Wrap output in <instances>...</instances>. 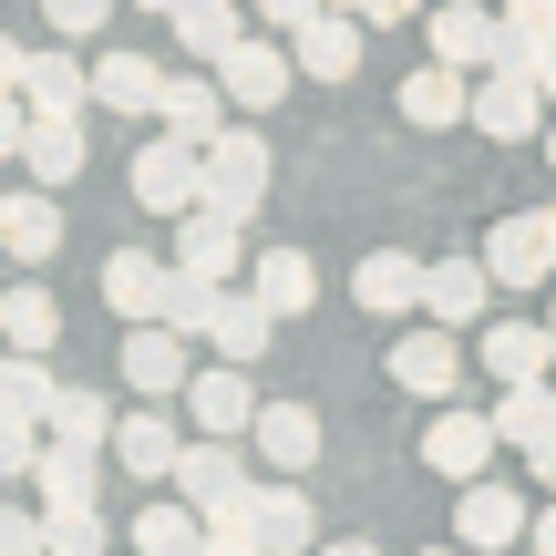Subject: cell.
Instances as JSON below:
<instances>
[{"label": "cell", "instance_id": "1", "mask_svg": "<svg viewBox=\"0 0 556 556\" xmlns=\"http://www.w3.org/2000/svg\"><path fill=\"white\" fill-rule=\"evenodd\" d=\"M176 495L197 505L206 526H248L258 484H248V454H238L227 433H197V443H186V464H176Z\"/></svg>", "mask_w": 556, "mask_h": 556}, {"label": "cell", "instance_id": "2", "mask_svg": "<svg viewBox=\"0 0 556 556\" xmlns=\"http://www.w3.org/2000/svg\"><path fill=\"white\" fill-rule=\"evenodd\" d=\"M124 186H135L144 217H197V206H206V144L155 135V144L135 155V176H124Z\"/></svg>", "mask_w": 556, "mask_h": 556}, {"label": "cell", "instance_id": "3", "mask_svg": "<svg viewBox=\"0 0 556 556\" xmlns=\"http://www.w3.org/2000/svg\"><path fill=\"white\" fill-rule=\"evenodd\" d=\"M124 381H135L144 402H176L186 381H197V340L176 330V319H135V330H124V361H114Z\"/></svg>", "mask_w": 556, "mask_h": 556}, {"label": "cell", "instance_id": "4", "mask_svg": "<svg viewBox=\"0 0 556 556\" xmlns=\"http://www.w3.org/2000/svg\"><path fill=\"white\" fill-rule=\"evenodd\" d=\"M536 124H546V83H536V62H495V73L475 83V135L526 144Z\"/></svg>", "mask_w": 556, "mask_h": 556}, {"label": "cell", "instance_id": "5", "mask_svg": "<svg viewBox=\"0 0 556 556\" xmlns=\"http://www.w3.org/2000/svg\"><path fill=\"white\" fill-rule=\"evenodd\" d=\"M454 536L484 546V556H516V546H536V526H526V495H516V484L475 475V484L454 495Z\"/></svg>", "mask_w": 556, "mask_h": 556}, {"label": "cell", "instance_id": "6", "mask_svg": "<svg viewBox=\"0 0 556 556\" xmlns=\"http://www.w3.org/2000/svg\"><path fill=\"white\" fill-rule=\"evenodd\" d=\"M206 206H227V217H258L268 206V144L248 135V124H227V135L206 144Z\"/></svg>", "mask_w": 556, "mask_h": 556}, {"label": "cell", "instance_id": "7", "mask_svg": "<svg viewBox=\"0 0 556 556\" xmlns=\"http://www.w3.org/2000/svg\"><path fill=\"white\" fill-rule=\"evenodd\" d=\"M0 83H11L21 103H31V114H83V103H93V73H83L73 52H0Z\"/></svg>", "mask_w": 556, "mask_h": 556}, {"label": "cell", "instance_id": "8", "mask_svg": "<svg viewBox=\"0 0 556 556\" xmlns=\"http://www.w3.org/2000/svg\"><path fill=\"white\" fill-rule=\"evenodd\" d=\"M381 371H392L413 402H454L464 351H454V330H443V319H422V330H402V340H392V361H381Z\"/></svg>", "mask_w": 556, "mask_h": 556}, {"label": "cell", "instance_id": "9", "mask_svg": "<svg viewBox=\"0 0 556 556\" xmlns=\"http://www.w3.org/2000/svg\"><path fill=\"white\" fill-rule=\"evenodd\" d=\"M433 62L495 73V62H505V11H495V0H443V11H433Z\"/></svg>", "mask_w": 556, "mask_h": 556}, {"label": "cell", "instance_id": "10", "mask_svg": "<svg viewBox=\"0 0 556 556\" xmlns=\"http://www.w3.org/2000/svg\"><path fill=\"white\" fill-rule=\"evenodd\" d=\"M361 41H371V21H361V11H309L289 31V52H299V73H309V83H351L361 73Z\"/></svg>", "mask_w": 556, "mask_h": 556}, {"label": "cell", "instance_id": "11", "mask_svg": "<svg viewBox=\"0 0 556 556\" xmlns=\"http://www.w3.org/2000/svg\"><path fill=\"white\" fill-rule=\"evenodd\" d=\"M186 413H197V433H227V443H238V433H258L268 402L248 392V361H217V371L186 381Z\"/></svg>", "mask_w": 556, "mask_h": 556}, {"label": "cell", "instance_id": "12", "mask_svg": "<svg viewBox=\"0 0 556 556\" xmlns=\"http://www.w3.org/2000/svg\"><path fill=\"white\" fill-rule=\"evenodd\" d=\"M495 454H505V433H495V413H443L433 433H422V464H433V475H454V484H475V475H495Z\"/></svg>", "mask_w": 556, "mask_h": 556}, {"label": "cell", "instance_id": "13", "mask_svg": "<svg viewBox=\"0 0 556 556\" xmlns=\"http://www.w3.org/2000/svg\"><path fill=\"white\" fill-rule=\"evenodd\" d=\"M217 83H227V103H238V114H268V103L299 83V52H278V41H258V31H248L238 52L217 62Z\"/></svg>", "mask_w": 556, "mask_h": 556}, {"label": "cell", "instance_id": "14", "mask_svg": "<svg viewBox=\"0 0 556 556\" xmlns=\"http://www.w3.org/2000/svg\"><path fill=\"white\" fill-rule=\"evenodd\" d=\"M422 289H433V268L402 258V248H371V258L351 268V299H361L371 319H413V309H422Z\"/></svg>", "mask_w": 556, "mask_h": 556}, {"label": "cell", "instance_id": "15", "mask_svg": "<svg viewBox=\"0 0 556 556\" xmlns=\"http://www.w3.org/2000/svg\"><path fill=\"white\" fill-rule=\"evenodd\" d=\"M484 371H495V392L505 381H556V319H495L484 330Z\"/></svg>", "mask_w": 556, "mask_h": 556}, {"label": "cell", "instance_id": "16", "mask_svg": "<svg viewBox=\"0 0 556 556\" xmlns=\"http://www.w3.org/2000/svg\"><path fill=\"white\" fill-rule=\"evenodd\" d=\"M484 309H495V268H484V258H433V289H422V319H443V330H475Z\"/></svg>", "mask_w": 556, "mask_h": 556}, {"label": "cell", "instance_id": "17", "mask_svg": "<svg viewBox=\"0 0 556 556\" xmlns=\"http://www.w3.org/2000/svg\"><path fill=\"white\" fill-rule=\"evenodd\" d=\"M248 454H258L268 475H309V464H319V413H309V402H268L258 433H248Z\"/></svg>", "mask_w": 556, "mask_h": 556}, {"label": "cell", "instance_id": "18", "mask_svg": "<svg viewBox=\"0 0 556 556\" xmlns=\"http://www.w3.org/2000/svg\"><path fill=\"white\" fill-rule=\"evenodd\" d=\"M248 526H258V546H268V556H309V546H319V516H309V495H299V475L258 484Z\"/></svg>", "mask_w": 556, "mask_h": 556}, {"label": "cell", "instance_id": "19", "mask_svg": "<svg viewBox=\"0 0 556 556\" xmlns=\"http://www.w3.org/2000/svg\"><path fill=\"white\" fill-rule=\"evenodd\" d=\"M93 103H103V114L155 124V114H165V73H155L144 52H103V62H93Z\"/></svg>", "mask_w": 556, "mask_h": 556}, {"label": "cell", "instance_id": "20", "mask_svg": "<svg viewBox=\"0 0 556 556\" xmlns=\"http://www.w3.org/2000/svg\"><path fill=\"white\" fill-rule=\"evenodd\" d=\"M114 464H124V475H144V484H176L186 433H176L165 413H124V422H114Z\"/></svg>", "mask_w": 556, "mask_h": 556}, {"label": "cell", "instance_id": "21", "mask_svg": "<svg viewBox=\"0 0 556 556\" xmlns=\"http://www.w3.org/2000/svg\"><path fill=\"white\" fill-rule=\"evenodd\" d=\"M103 299H114L124 319H165V299H176V268L144 258V248H114V258H103Z\"/></svg>", "mask_w": 556, "mask_h": 556}, {"label": "cell", "instance_id": "22", "mask_svg": "<svg viewBox=\"0 0 556 556\" xmlns=\"http://www.w3.org/2000/svg\"><path fill=\"white\" fill-rule=\"evenodd\" d=\"M402 124H475V83H464V62H422V73H402Z\"/></svg>", "mask_w": 556, "mask_h": 556}, {"label": "cell", "instance_id": "23", "mask_svg": "<svg viewBox=\"0 0 556 556\" xmlns=\"http://www.w3.org/2000/svg\"><path fill=\"white\" fill-rule=\"evenodd\" d=\"M0 248H11L21 268H41L62 248V206H52V186H21V197H0Z\"/></svg>", "mask_w": 556, "mask_h": 556}, {"label": "cell", "instance_id": "24", "mask_svg": "<svg viewBox=\"0 0 556 556\" xmlns=\"http://www.w3.org/2000/svg\"><path fill=\"white\" fill-rule=\"evenodd\" d=\"M21 165H31V186H73L83 165H93V135H83V114H41L31 144H21Z\"/></svg>", "mask_w": 556, "mask_h": 556}, {"label": "cell", "instance_id": "25", "mask_svg": "<svg viewBox=\"0 0 556 556\" xmlns=\"http://www.w3.org/2000/svg\"><path fill=\"white\" fill-rule=\"evenodd\" d=\"M238 227H248V217H227V206L176 217V268H197V278H238Z\"/></svg>", "mask_w": 556, "mask_h": 556}, {"label": "cell", "instance_id": "26", "mask_svg": "<svg viewBox=\"0 0 556 556\" xmlns=\"http://www.w3.org/2000/svg\"><path fill=\"white\" fill-rule=\"evenodd\" d=\"M484 268H495V289H546V278H556L546 227H536V217H505L495 238H484Z\"/></svg>", "mask_w": 556, "mask_h": 556}, {"label": "cell", "instance_id": "27", "mask_svg": "<svg viewBox=\"0 0 556 556\" xmlns=\"http://www.w3.org/2000/svg\"><path fill=\"white\" fill-rule=\"evenodd\" d=\"M165 31H176V52L227 62V52L248 41V21H238V0H176V11H165Z\"/></svg>", "mask_w": 556, "mask_h": 556}, {"label": "cell", "instance_id": "28", "mask_svg": "<svg viewBox=\"0 0 556 556\" xmlns=\"http://www.w3.org/2000/svg\"><path fill=\"white\" fill-rule=\"evenodd\" d=\"M206 536H217V526H206L186 495H155L135 516V556H206Z\"/></svg>", "mask_w": 556, "mask_h": 556}, {"label": "cell", "instance_id": "29", "mask_svg": "<svg viewBox=\"0 0 556 556\" xmlns=\"http://www.w3.org/2000/svg\"><path fill=\"white\" fill-rule=\"evenodd\" d=\"M227 114H238V103H227V83H197V73H186V83H165V135H186V144H217L227 135Z\"/></svg>", "mask_w": 556, "mask_h": 556}, {"label": "cell", "instance_id": "30", "mask_svg": "<svg viewBox=\"0 0 556 556\" xmlns=\"http://www.w3.org/2000/svg\"><path fill=\"white\" fill-rule=\"evenodd\" d=\"M52 402H62V381H52V361H41V351H11V361H0V422H41V433H52Z\"/></svg>", "mask_w": 556, "mask_h": 556}, {"label": "cell", "instance_id": "31", "mask_svg": "<svg viewBox=\"0 0 556 556\" xmlns=\"http://www.w3.org/2000/svg\"><path fill=\"white\" fill-rule=\"evenodd\" d=\"M495 433H505V454H536L556 433V381H505L495 392Z\"/></svg>", "mask_w": 556, "mask_h": 556}, {"label": "cell", "instance_id": "32", "mask_svg": "<svg viewBox=\"0 0 556 556\" xmlns=\"http://www.w3.org/2000/svg\"><path fill=\"white\" fill-rule=\"evenodd\" d=\"M268 340H278V309L258 289H227V319H217V361H248V371H258L268 361Z\"/></svg>", "mask_w": 556, "mask_h": 556}, {"label": "cell", "instance_id": "33", "mask_svg": "<svg viewBox=\"0 0 556 556\" xmlns=\"http://www.w3.org/2000/svg\"><path fill=\"white\" fill-rule=\"evenodd\" d=\"M114 402H103V392H62L52 402V443H73V454H114Z\"/></svg>", "mask_w": 556, "mask_h": 556}, {"label": "cell", "instance_id": "34", "mask_svg": "<svg viewBox=\"0 0 556 556\" xmlns=\"http://www.w3.org/2000/svg\"><path fill=\"white\" fill-rule=\"evenodd\" d=\"M248 289H258V299H268L278 319H299V309H309V299H319V268L299 258V248H268V258H258V278H248Z\"/></svg>", "mask_w": 556, "mask_h": 556}, {"label": "cell", "instance_id": "35", "mask_svg": "<svg viewBox=\"0 0 556 556\" xmlns=\"http://www.w3.org/2000/svg\"><path fill=\"white\" fill-rule=\"evenodd\" d=\"M31 484H41V516H73V505H93V454H73V443H52Z\"/></svg>", "mask_w": 556, "mask_h": 556}, {"label": "cell", "instance_id": "36", "mask_svg": "<svg viewBox=\"0 0 556 556\" xmlns=\"http://www.w3.org/2000/svg\"><path fill=\"white\" fill-rule=\"evenodd\" d=\"M165 319H176L186 340H217V319H227V278H197V268H176V299H165Z\"/></svg>", "mask_w": 556, "mask_h": 556}, {"label": "cell", "instance_id": "37", "mask_svg": "<svg viewBox=\"0 0 556 556\" xmlns=\"http://www.w3.org/2000/svg\"><path fill=\"white\" fill-rule=\"evenodd\" d=\"M0 319H11V351H52V330H62V309H52V289H0Z\"/></svg>", "mask_w": 556, "mask_h": 556}, {"label": "cell", "instance_id": "38", "mask_svg": "<svg viewBox=\"0 0 556 556\" xmlns=\"http://www.w3.org/2000/svg\"><path fill=\"white\" fill-rule=\"evenodd\" d=\"M0 556H52V516L41 505H11L0 516Z\"/></svg>", "mask_w": 556, "mask_h": 556}, {"label": "cell", "instance_id": "39", "mask_svg": "<svg viewBox=\"0 0 556 556\" xmlns=\"http://www.w3.org/2000/svg\"><path fill=\"white\" fill-rule=\"evenodd\" d=\"M41 21H52L62 41H93L103 21H114V0H41Z\"/></svg>", "mask_w": 556, "mask_h": 556}, {"label": "cell", "instance_id": "40", "mask_svg": "<svg viewBox=\"0 0 556 556\" xmlns=\"http://www.w3.org/2000/svg\"><path fill=\"white\" fill-rule=\"evenodd\" d=\"M52 556H103V516H93V505L52 516Z\"/></svg>", "mask_w": 556, "mask_h": 556}, {"label": "cell", "instance_id": "41", "mask_svg": "<svg viewBox=\"0 0 556 556\" xmlns=\"http://www.w3.org/2000/svg\"><path fill=\"white\" fill-rule=\"evenodd\" d=\"M248 11H258L268 31H299V21H309V11H330V0H248Z\"/></svg>", "mask_w": 556, "mask_h": 556}, {"label": "cell", "instance_id": "42", "mask_svg": "<svg viewBox=\"0 0 556 556\" xmlns=\"http://www.w3.org/2000/svg\"><path fill=\"white\" fill-rule=\"evenodd\" d=\"M206 556H268V546H258V526H217V536H206Z\"/></svg>", "mask_w": 556, "mask_h": 556}, {"label": "cell", "instance_id": "43", "mask_svg": "<svg viewBox=\"0 0 556 556\" xmlns=\"http://www.w3.org/2000/svg\"><path fill=\"white\" fill-rule=\"evenodd\" d=\"M361 21H371V31H392V21H413V0H351Z\"/></svg>", "mask_w": 556, "mask_h": 556}, {"label": "cell", "instance_id": "44", "mask_svg": "<svg viewBox=\"0 0 556 556\" xmlns=\"http://www.w3.org/2000/svg\"><path fill=\"white\" fill-rule=\"evenodd\" d=\"M526 464H536V484L556 495V433H546V443H536V454H526Z\"/></svg>", "mask_w": 556, "mask_h": 556}, {"label": "cell", "instance_id": "45", "mask_svg": "<svg viewBox=\"0 0 556 556\" xmlns=\"http://www.w3.org/2000/svg\"><path fill=\"white\" fill-rule=\"evenodd\" d=\"M319 556H381L371 536H330V546H319Z\"/></svg>", "mask_w": 556, "mask_h": 556}, {"label": "cell", "instance_id": "46", "mask_svg": "<svg viewBox=\"0 0 556 556\" xmlns=\"http://www.w3.org/2000/svg\"><path fill=\"white\" fill-rule=\"evenodd\" d=\"M536 83H546V103H556V41H546V52H536Z\"/></svg>", "mask_w": 556, "mask_h": 556}, {"label": "cell", "instance_id": "47", "mask_svg": "<svg viewBox=\"0 0 556 556\" xmlns=\"http://www.w3.org/2000/svg\"><path fill=\"white\" fill-rule=\"evenodd\" d=\"M536 227H546V258H556V206H546V217H536Z\"/></svg>", "mask_w": 556, "mask_h": 556}, {"label": "cell", "instance_id": "48", "mask_svg": "<svg viewBox=\"0 0 556 556\" xmlns=\"http://www.w3.org/2000/svg\"><path fill=\"white\" fill-rule=\"evenodd\" d=\"M546 165H556V124H546Z\"/></svg>", "mask_w": 556, "mask_h": 556}, {"label": "cell", "instance_id": "49", "mask_svg": "<svg viewBox=\"0 0 556 556\" xmlns=\"http://www.w3.org/2000/svg\"><path fill=\"white\" fill-rule=\"evenodd\" d=\"M144 11H176V0H144Z\"/></svg>", "mask_w": 556, "mask_h": 556}, {"label": "cell", "instance_id": "50", "mask_svg": "<svg viewBox=\"0 0 556 556\" xmlns=\"http://www.w3.org/2000/svg\"><path fill=\"white\" fill-rule=\"evenodd\" d=\"M422 556H454V546H422Z\"/></svg>", "mask_w": 556, "mask_h": 556}, {"label": "cell", "instance_id": "51", "mask_svg": "<svg viewBox=\"0 0 556 556\" xmlns=\"http://www.w3.org/2000/svg\"><path fill=\"white\" fill-rule=\"evenodd\" d=\"M516 556H546V546H516Z\"/></svg>", "mask_w": 556, "mask_h": 556}, {"label": "cell", "instance_id": "52", "mask_svg": "<svg viewBox=\"0 0 556 556\" xmlns=\"http://www.w3.org/2000/svg\"><path fill=\"white\" fill-rule=\"evenodd\" d=\"M546 319H556V299H546Z\"/></svg>", "mask_w": 556, "mask_h": 556}]
</instances>
